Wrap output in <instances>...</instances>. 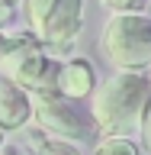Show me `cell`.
<instances>
[{
  "label": "cell",
  "instance_id": "obj_13",
  "mask_svg": "<svg viewBox=\"0 0 151 155\" xmlns=\"http://www.w3.org/2000/svg\"><path fill=\"white\" fill-rule=\"evenodd\" d=\"M3 142H7V133H3V129H0V149H3Z\"/></svg>",
  "mask_w": 151,
  "mask_h": 155
},
{
  "label": "cell",
  "instance_id": "obj_14",
  "mask_svg": "<svg viewBox=\"0 0 151 155\" xmlns=\"http://www.w3.org/2000/svg\"><path fill=\"white\" fill-rule=\"evenodd\" d=\"M0 45H3V32H0Z\"/></svg>",
  "mask_w": 151,
  "mask_h": 155
},
{
  "label": "cell",
  "instance_id": "obj_10",
  "mask_svg": "<svg viewBox=\"0 0 151 155\" xmlns=\"http://www.w3.org/2000/svg\"><path fill=\"white\" fill-rule=\"evenodd\" d=\"M138 136H142V145L151 152V97H148V104H145L142 116H138Z\"/></svg>",
  "mask_w": 151,
  "mask_h": 155
},
{
  "label": "cell",
  "instance_id": "obj_15",
  "mask_svg": "<svg viewBox=\"0 0 151 155\" xmlns=\"http://www.w3.org/2000/svg\"><path fill=\"white\" fill-rule=\"evenodd\" d=\"M148 3H151V0H148Z\"/></svg>",
  "mask_w": 151,
  "mask_h": 155
},
{
  "label": "cell",
  "instance_id": "obj_12",
  "mask_svg": "<svg viewBox=\"0 0 151 155\" xmlns=\"http://www.w3.org/2000/svg\"><path fill=\"white\" fill-rule=\"evenodd\" d=\"M16 10H13V0H0V32H7V26L13 23Z\"/></svg>",
  "mask_w": 151,
  "mask_h": 155
},
{
  "label": "cell",
  "instance_id": "obj_7",
  "mask_svg": "<svg viewBox=\"0 0 151 155\" xmlns=\"http://www.w3.org/2000/svg\"><path fill=\"white\" fill-rule=\"evenodd\" d=\"M32 120V100L19 84L7 81L0 74V129L3 133H13V129H23V126Z\"/></svg>",
  "mask_w": 151,
  "mask_h": 155
},
{
  "label": "cell",
  "instance_id": "obj_2",
  "mask_svg": "<svg viewBox=\"0 0 151 155\" xmlns=\"http://www.w3.org/2000/svg\"><path fill=\"white\" fill-rule=\"evenodd\" d=\"M58 71L61 61L52 55L32 32L3 36L0 45V74L19 84L26 94H58Z\"/></svg>",
  "mask_w": 151,
  "mask_h": 155
},
{
  "label": "cell",
  "instance_id": "obj_8",
  "mask_svg": "<svg viewBox=\"0 0 151 155\" xmlns=\"http://www.w3.org/2000/svg\"><path fill=\"white\" fill-rule=\"evenodd\" d=\"M29 149H32V155H80L77 142H64V139H55L45 133L29 136Z\"/></svg>",
  "mask_w": 151,
  "mask_h": 155
},
{
  "label": "cell",
  "instance_id": "obj_3",
  "mask_svg": "<svg viewBox=\"0 0 151 155\" xmlns=\"http://www.w3.org/2000/svg\"><path fill=\"white\" fill-rule=\"evenodd\" d=\"M100 55L116 71H145L151 65V16L113 13L100 29Z\"/></svg>",
  "mask_w": 151,
  "mask_h": 155
},
{
  "label": "cell",
  "instance_id": "obj_9",
  "mask_svg": "<svg viewBox=\"0 0 151 155\" xmlns=\"http://www.w3.org/2000/svg\"><path fill=\"white\" fill-rule=\"evenodd\" d=\"M93 155H142V145L129 136H103L96 142Z\"/></svg>",
  "mask_w": 151,
  "mask_h": 155
},
{
  "label": "cell",
  "instance_id": "obj_1",
  "mask_svg": "<svg viewBox=\"0 0 151 155\" xmlns=\"http://www.w3.org/2000/svg\"><path fill=\"white\" fill-rule=\"evenodd\" d=\"M151 97V81L142 71H116L90 94V120L103 136L138 129V116Z\"/></svg>",
  "mask_w": 151,
  "mask_h": 155
},
{
  "label": "cell",
  "instance_id": "obj_5",
  "mask_svg": "<svg viewBox=\"0 0 151 155\" xmlns=\"http://www.w3.org/2000/svg\"><path fill=\"white\" fill-rule=\"evenodd\" d=\"M32 100V120L39 133L64 139V142H84L93 136V120L77 107V100H68L61 94H29Z\"/></svg>",
  "mask_w": 151,
  "mask_h": 155
},
{
  "label": "cell",
  "instance_id": "obj_11",
  "mask_svg": "<svg viewBox=\"0 0 151 155\" xmlns=\"http://www.w3.org/2000/svg\"><path fill=\"white\" fill-rule=\"evenodd\" d=\"M148 0H103L106 10H113V13H138Z\"/></svg>",
  "mask_w": 151,
  "mask_h": 155
},
{
  "label": "cell",
  "instance_id": "obj_6",
  "mask_svg": "<svg viewBox=\"0 0 151 155\" xmlns=\"http://www.w3.org/2000/svg\"><path fill=\"white\" fill-rule=\"evenodd\" d=\"M96 91V68L90 58L84 55H71L61 61L58 71V94L68 100H87Z\"/></svg>",
  "mask_w": 151,
  "mask_h": 155
},
{
  "label": "cell",
  "instance_id": "obj_4",
  "mask_svg": "<svg viewBox=\"0 0 151 155\" xmlns=\"http://www.w3.org/2000/svg\"><path fill=\"white\" fill-rule=\"evenodd\" d=\"M23 16L32 39H39L48 52H71L84 26V0H23Z\"/></svg>",
  "mask_w": 151,
  "mask_h": 155
},
{
  "label": "cell",
  "instance_id": "obj_16",
  "mask_svg": "<svg viewBox=\"0 0 151 155\" xmlns=\"http://www.w3.org/2000/svg\"><path fill=\"white\" fill-rule=\"evenodd\" d=\"M148 68H151V65H148Z\"/></svg>",
  "mask_w": 151,
  "mask_h": 155
}]
</instances>
